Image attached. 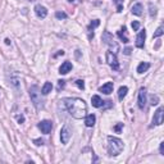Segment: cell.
<instances>
[{
    "label": "cell",
    "instance_id": "obj_13",
    "mask_svg": "<svg viewBox=\"0 0 164 164\" xmlns=\"http://www.w3.org/2000/svg\"><path fill=\"white\" fill-rule=\"evenodd\" d=\"M113 87H114L113 82H106L105 85H103V86L99 89V91H100V92H103V94L109 95V94L113 92Z\"/></svg>",
    "mask_w": 164,
    "mask_h": 164
},
{
    "label": "cell",
    "instance_id": "obj_18",
    "mask_svg": "<svg viewBox=\"0 0 164 164\" xmlns=\"http://www.w3.org/2000/svg\"><path fill=\"white\" fill-rule=\"evenodd\" d=\"M149 68H150V63H148V62H142V63H140V64H138V67H137V73L142 75L144 72H146Z\"/></svg>",
    "mask_w": 164,
    "mask_h": 164
},
{
    "label": "cell",
    "instance_id": "obj_33",
    "mask_svg": "<svg viewBox=\"0 0 164 164\" xmlns=\"http://www.w3.org/2000/svg\"><path fill=\"white\" fill-rule=\"evenodd\" d=\"M18 122L23 123V122H25V117H23V115H19V117H18Z\"/></svg>",
    "mask_w": 164,
    "mask_h": 164
},
{
    "label": "cell",
    "instance_id": "obj_3",
    "mask_svg": "<svg viewBox=\"0 0 164 164\" xmlns=\"http://www.w3.org/2000/svg\"><path fill=\"white\" fill-rule=\"evenodd\" d=\"M30 98H31V101L33 103V105L37 110H40V109L44 106V104H42L44 101H42V99H41V92L39 90V86L33 85V86L30 89Z\"/></svg>",
    "mask_w": 164,
    "mask_h": 164
},
{
    "label": "cell",
    "instance_id": "obj_20",
    "mask_svg": "<svg viewBox=\"0 0 164 164\" xmlns=\"http://www.w3.org/2000/svg\"><path fill=\"white\" fill-rule=\"evenodd\" d=\"M51 90H53L51 82H45V85H44V86H42V89H41V94H42V95H47L49 92H51Z\"/></svg>",
    "mask_w": 164,
    "mask_h": 164
},
{
    "label": "cell",
    "instance_id": "obj_6",
    "mask_svg": "<svg viewBox=\"0 0 164 164\" xmlns=\"http://www.w3.org/2000/svg\"><path fill=\"white\" fill-rule=\"evenodd\" d=\"M106 62L108 64L112 67L114 71H119V63H118V59H117V55L112 51H108L106 53Z\"/></svg>",
    "mask_w": 164,
    "mask_h": 164
},
{
    "label": "cell",
    "instance_id": "obj_15",
    "mask_svg": "<svg viewBox=\"0 0 164 164\" xmlns=\"http://www.w3.org/2000/svg\"><path fill=\"white\" fill-rule=\"evenodd\" d=\"M91 103H92V105L95 108H101L103 105L105 104V101H103V99L100 98L99 95H94L92 98H91Z\"/></svg>",
    "mask_w": 164,
    "mask_h": 164
},
{
    "label": "cell",
    "instance_id": "obj_29",
    "mask_svg": "<svg viewBox=\"0 0 164 164\" xmlns=\"http://www.w3.org/2000/svg\"><path fill=\"white\" fill-rule=\"evenodd\" d=\"M76 85H77V86L80 87L81 90H85V82H83L82 80H77V81H76Z\"/></svg>",
    "mask_w": 164,
    "mask_h": 164
},
{
    "label": "cell",
    "instance_id": "obj_30",
    "mask_svg": "<svg viewBox=\"0 0 164 164\" xmlns=\"http://www.w3.org/2000/svg\"><path fill=\"white\" fill-rule=\"evenodd\" d=\"M33 144L36 145V146H41V145H44V140L36 138V140H33Z\"/></svg>",
    "mask_w": 164,
    "mask_h": 164
},
{
    "label": "cell",
    "instance_id": "obj_4",
    "mask_svg": "<svg viewBox=\"0 0 164 164\" xmlns=\"http://www.w3.org/2000/svg\"><path fill=\"white\" fill-rule=\"evenodd\" d=\"M101 39H103V41H104V44L109 46V51H112L114 54H117L119 51V45L114 41V37H113V35L110 32L104 31V32H103Z\"/></svg>",
    "mask_w": 164,
    "mask_h": 164
},
{
    "label": "cell",
    "instance_id": "obj_32",
    "mask_svg": "<svg viewBox=\"0 0 164 164\" xmlns=\"http://www.w3.org/2000/svg\"><path fill=\"white\" fill-rule=\"evenodd\" d=\"M160 154L164 155V142H160Z\"/></svg>",
    "mask_w": 164,
    "mask_h": 164
},
{
    "label": "cell",
    "instance_id": "obj_19",
    "mask_svg": "<svg viewBox=\"0 0 164 164\" xmlns=\"http://www.w3.org/2000/svg\"><path fill=\"white\" fill-rule=\"evenodd\" d=\"M117 35H118V37H119L120 40H122L123 42H124V44H127V42L130 41V40H128V37H127V36H126V27H124V26H123V27L120 28L119 31L117 32Z\"/></svg>",
    "mask_w": 164,
    "mask_h": 164
},
{
    "label": "cell",
    "instance_id": "obj_9",
    "mask_svg": "<svg viewBox=\"0 0 164 164\" xmlns=\"http://www.w3.org/2000/svg\"><path fill=\"white\" fill-rule=\"evenodd\" d=\"M145 39H146V31H145V30H141V31L138 32L137 37H136V47L142 49V47L145 46Z\"/></svg>",
    "mask_w": 164,
    "mask_h": 164
},
{
    "label": "cell",
    "instance_id": "obj_28",
    "mask_svg": "<svg viewBox=\"0 0 164 164\" xmlns=\"http://www.w3.org/2000/svg\"><path fill=\"white\" fill-rule=\"evenodd\" d=\"M158 101H159V98H158L156 95H153L151 96V105H156Z\"/></svg>",
    "mask_w": 164,
    "mask_h": 164
},
{
    "label": "cell",
    "instance_id": "obj_25",
    "mask_svg": "<svg viewBox=\"0 0 164 164\" xmlns=\"http://www.w3.org/2000/svg\"><path fill=\"white\" fill-rule=\"evenodd\" d=\"M55 17L58 18V19H67V17H68V16H67L64 12H57V13H55Z\"/></svg>",
    "mask_w": 164,
    "mask_h": 164
},
{
    "label": "cell",
    "instance_id": "obj_24",
    "mask_svg": "<svg viewBox=\"0 0 164 164\" xmlns=\"http://www.w3.org/2000/svg\"><path fill=\"white\" fill-rule=\"evenodd\" d=\"M163 33H164V28H163V26H159L158 30L155 31V33H154V37H160Z\"/></svg>",
    "mask_w": 164,
    "mask_h": 164
},
{
    "label": "cell",
    "instance_id": "obj_17",
    "mask_svg": "<svg viewBox=\"0 0 164 164\" xmlns=\"http://www.w3.org/2000/svg\"><path fill=\"white\" fill-rule=\"evenodd\" d=\"M142 10H144V8H142V4H141V3H136V4L131 8L132 14H135V16H141V14H142Z\"/></svg>",
    "mask_w": 164,
    "mask_h": 164
},
{
    "label": "cell",
    "instance_id": "obj_31",
    "mask_svg": "<svg viewBox=\"0 0 164 164\" xmlns=\"http://www.w3.org/2000/svg\"><path fill=\"white\" fill-rule=\"evenodd\" d=\"M122 128H123V123H118L117 126L114 127V131L117 132V133H119L120 131H122Z\"/></svg>",
    "mask_w": 164,
    "mask_h": 164
},
{
    "label": "cell",
    "instance_id": "obj_1",
    "mask_svg": "<svg viewBox=\"0 0 164 164\" xmlns=\"http://www.w3.org/2000/svg\"><path fill=\"white\" fill-rule=\"evenodd\" d=\"M63 103H64L65 109L73 118L82 119L86 117L87 105L85 103V100L80 98H67V99H63Z\"/></svg>",
    "mask_w": 164,
    "mask_h": 164
},
{
    "label": "cell",
    "instance_id": "obj_10",
    "mask_svg": "<svg viewBox=\"0 0 164 164\" xmlns=\"http://www.w3.org/2000/svg\"><path fill=\"white\" fill-rule=\"evenodd\" d=\"M163 112H164V109L160 106L158 110L154 113V118H153V126H160L163 123Z\"/></svg>",
    "mask_w": 164,
    "mask_h": 164
},
{
    "label": "cell",
    "instance_id": "obj_8",
    "mask_svg": "<svg viewBox=\"0 0 164 164\" xmlns=\"http://www.w3.org/2000/svg\"><path fill=\"white\" fill-rule=\"evenodd\" d=\"M137 105L138 108L144 110L145 109V105H146V89L145 87H141L138 91V100H137Z\"/></svg>",
    "mask_w": 164,
    "mask_h": 164
},
{
    "label": "cell",
    "instance_id": "obj_12",
    "mask_svg": "<svg viewBox=\"0 0 164 164\" xmlns=\"http://www.w3.org/2000/svg\"><path fill=\"white\" fill-rule=\"evenodd\" d=\"M72 68H73V65H72V63L71 62H64L62 65H60V68H59V73L60 75H67L68 72H71L72 71Z\"/></svg>",
    "mask_w": 164,
    "mask_h": 164
},
{
    "label": "cell",
    "instance_id": "obj_14",
    "mask_svg": "<svg viewBox=\"0 0 164 164\" xmlns=\"http://www.w3.org/2000/svg\"><path fill=\"white\" fill-rule=\"evenodd\" d=\"M100 25V21L99 19H95V21H92V22H91L90 23V25H89V39L91 40V39H94V28L95 27H98Z\"/></svg>",
    "mask_w": 164,
    "mask_h": 164
},
{
    "label": "cell",
    "instance_id": "obj_23",
    "mask_svg": "<svg viewBox=\"0 0 164 164\" xmlns=\"http://www.w3.org/2000/svg\"><path fill=\"white\" fill-rule=\"evenodd\" d=\"M117 4V12H122L123 10V0H113Z\"/></svg>",
    "mask_w": 164,
    "mask_h": 164
},
{
    "label": "cell",
    "instance_id": "obj_7",
    "mask_svg": "<svg viewBox=\"0 0 164 164\" xmlns=\"http://www.w3.org/2000/svg\"><path fill=\"white\" fill-rule=\"evenodd\" d=\"M37 127L40 128V131L42 133H45V135H49V133L51 132L53 130V122L51 120H41V122L37 124Z\"/></svg>",
    "mask_w": 164,
    "mask_h": 164
},
{
    "label": "cell",
    "instance_id": "obj_22",
    "mask_svg": "<svg viewBox=\"0 0 164 164\" xmlns=\"http://www.w3.org/2000/svg\"><path fill=\"white\" fill-rule=\"evenodd\" d=\"M149 13H150V17L151 18H154L155 16H156V7L153 4V3H149Z\"/></svg>",
    "mask_w": 164,
    "mask_h": 164
},
{
    "label": "cell",
    "instance_id": "obj_27",
    "mask_svg": "<svg viewBox=\"0 0 164 164\" xmlns=\"http://www.w3.org/2000/svg\"><path fill=\"white\" fill-rule=\"evenodd\" d=\"M64 86H65V81L64 80H59L58 81V91H60Z\"/></svg>",
    "mask_w": 164,
    "mask_h": 164
},
{
    "label": "cell",
    "instance_id": "obj_34",
    "mask_svg": "<svg viewBox=\"0 0 164 164\" xmlns=\"http://www.w3.org/2000/svg\"><path fill=\"white\" fill-rule=\"evenodd\" d=\"M124 54H127V55H130V54H131V49H128V47H127V49L124 50Z\"/></svg>",
    "mask_w": 164,
    "mask_h": 164
},
{
    "label": "cell",
    "instance_id": "obj_21",
    "mask_svg": "<svg viewBox=\"0 0 164 164\" xmlns=\"http://www.w3.org/2000/svg\"><path fill=\"white\" fill-rule=\"evenodd\" d=\"M127 92H128V87H127V86H120L119 90H118V98H119V100H123L124 96L127 95Z\"/></svg>",
    "mask_w": 164,
    "mask_h": 164
},
{
    "label": "cell",
    "instance_id": "obj_5",
    "mask_svg": "<svg viewBox=\"0 0 164 164\" xmlns=\"http://www.w3.org/2000/svg\"><path fill=\"white\" fill-rule=\"evenodd\" d=\"M72 136V130H71V126L68 123H65L63 127H62V131H60V141L62 144H68L69 138Z\"/></svg>",
    "mask_w": 164,
    "mask_h": 164
},
{
    "label": "cell",
    "instance_id": "obj_26",
    "mask_svg": "<svg viewBox=\"0 0 164 164\" xmlns=\"http://www.w3.org/2000/svg\"><path fill=\"white\" fill-rule=\"evenodd\" d=\"M131 26H132V28H133V31H138V28H140V23H138L137 21H133Z\"/></svg>",
    "mask_w": 164,
    "mask_h": 164
},
{
    "label": "cell",
    "instance_id": "obj_11",
    "mask_svg": "<svg viewBox=\"0 0 164 164\" xmlns=\"http://www.w3.org/2000/svg\"><path fill=\"white\" fill-rule=\"evenodd\" d=\"M35 13L39 18H45L47 16V9L45 7H42L41 4H37L35 7Z\"/></svg>",
    "mask_w": 164,
    "mask_h": 164
},
{
    "label": "cell",
    "instance_id": "obj_16",
    "mask_svg": "<svg viewBox=\"0 0 164 164\" xmlns=\"http://www.w3.org/2000/svg\"><path fill=\"white\" fill-rule=\"evenodd\" d=\"M96 122V117L95 114H86V117H85V124L87 127H92Z\"/></svg>",
    "mask_w": 164,
    "mask_h": 164
},
{
    "label": "cell",
    "instance_id": "obj_2",
    "mask_svg": "<svg viewBox=\"0 0 164 164\" xmlns=\"http://www.w3.org/2000/svg\"><path fill=\"white\" fill-rule=\"evenodd\" d=\"M124 148L123 141L118 137H113V136H108V151L110 156L119 155L122 153V150Z\"/></svg>",
    "mask_w": 164,
    "mask_h": 164
}]
</instances>
